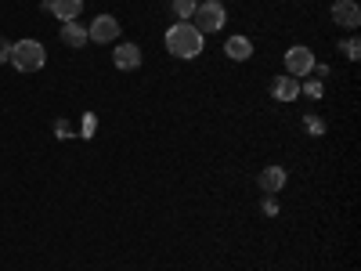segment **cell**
Returning a JSON list of instances; mask_svg holds the SVG:
<instances>
[{
    "label": "cell",
    "instance_id": "cell-1",
    "mask_svg": "<svg viewBox=\"0 0 361 271\" xmlns=\"http://www.w3.org/2000/svg\"><path fill=\"white\" fill-rule=\"evenodd\" d=\"M166 51L173 58H199L202 54V33L192 22H173L166 29Z\"/></svg>",
    "mask_w": 361,
    "mask_h": 271
},
{
    "label": "cell",
    "instance_id": "cell-2",
    "mask_svg": "<svg viewBox=\"0 0 361 271\" xmlns=\"http://www.w3.org/2000/svg\"><path fill=\"white\" fill-rule=\"evenodd\" d=\"M44 62H47V54H44L40 40H18V44H11V66L18 73H37V69H44Z\"/></svg>",
    "mask_w": 361,
    "mask_h": 271
},
{
    "label": "cell",
    "instance_id": "cell-3",
    "mask_svg": "<svg viewBox=\"0 0 361 271\" xmlns=\"http://www.w3.org/2000/svg\"><path fill=\"white\" fill-rule=\"evenodd\" d=\"M192 18H195L192 25L206 37V33H221L224 22H228V11H224L221 0H206V4H199V8H195V15H192Z\"/></svg>",
    "mask_w": 361,
    "mask_h": 271
},
{
    "label": "cell",
    "instance_id": "cell-4",
    "mask_svg": "<svg viewBox=\"0 0 361 271\" xmlns=\"http://www.w3.org/2000/svg\"><path fill=\"white\" fill-rule=\"evenodd\" d=\"M311 69H314V54H311V47H304V44H296V47H289L286 51V73L289 76H311Z\"/></svg>",
    "mask_w": 361,
    "mask_h": 271
},
{
    "label": "cell",
    "instance_id": "cell-5",
    "mask_svg": "<svg viewBox=\"0 0 361 271\" xmlns=\"http://www.w3.org/2000/svg\"><path fill=\"white\" fill-rule=\"evenodd\" d=\"M286 181H289L286 167H264V170L257 174V188H260L264 195H279V192L286 188Z\"/></svg>",
    "mask_w": 361,
    "mask_h": 271
},
{
    "label": "cell",
    "instance_id": "cell-6",
    "mask_svg": "<svg viewBox=\"0 0 361 271\" xmlns=\"http://www.w3.org/2000/svg\"><path fill=\"white\" fill-rule=\"evenodd\" d=\"M87 37L94 40V44H112V40L119 37V22H116L112 15H98L94 22H90V29H87Z\"/></svg>",
    "mask_w": 361,
    "mask_h": 271
},
{
    "label": "cell",
    "instance_id": "cell-7",
    "mask_svg": "<svg viewBox=\"0 0 361 271\" xmlns=\"http://www.w3.org/2000/svg\"><path fill=\"white\" fill-rule=\"evenodd\" d=\"M112 62H116V69H123V73L137 69V66H141V47H137V44H119V47L112 51Z\"/></svg>",
    "mask_w": 361,
    "mask_h": 271
},
{
    "label": "cell",
    "instance_id": "cell-8",
    "mask_svg": "<svg viewBox=\"0 0 361 271\" xmlns=\"http://www.w3.org/2000/svg\"><path fill=\"white\" fill-rule=\"evenodd\" d=\"M333 18H336V25H343V29H357L361 8L354 4V0H336V4H333Z\"/></svg>",
    "mask_w": 361,
    "mask_h": 271
},
{
    "label": "cell",
    "instance_id": "cell-9",
    "mask_svg": "<svg viewBox=\"0 0 361 271\" xmlns=\"http://www.w3.org/2000/svg\"><path fill=\"white\" fill-rule=\"evenodd\" d=\"M47 8L58 22H76L83 11V0H47Z\"/></svg>",
    "mask_w": 361,
    "mask_h": 271
},
{
    "label": "cell",
    "instance_id": "cell-10",
    "mask_svg": "<svg viewBox=\"0 0 361 271\" xmlns=\"http://www.w3.org/2000/svg\"><path fill=\"white\" fill-rule=\"evenodd\" d=\"M271 95H275L279 102H296V98H300V80H296V76H289V73H286V76H279L275 83H271Z\"/></svg>",
    "mask_w": 361,
    "mask_h": 271
},
{
    "label": "cell",
    "instance_id": "cell-11",
    "mask_svg": "<svg viewBox=\"0 0 361 271\" xmlns=\"http://www.w3.org/2000/svg\"><path fill=\"white\" fill-rule=\"evenodd\" d=\"M224 54L231 58V62H246V58H253V40L250 37H228Z\"/></svg>",
    "mask_w": 361,
    "mask_h": 271
},
{
    "label": "cell",
    "instance_id": "cell-12",
    "mask_svg": "<svg viewBox=\"0 0 361 271\" xmlns=\"http://www.w3.org/2000/svg\"><path fill=\"white\" fill-rule=\"evenodd\" d=\"M87 40H90V37H87V29H83L80 22H62V44H66V47L80 51Z\"/></svg>",
    "mask_w": 361,
    "mask_h": 271
},
{
    "label": "cell",
    "instance_id": "cell-13",
    "mask_svg": "<svg viewBox=\"0 0 361 271\" xmlns=\"http://www.w3.org/2000/svg\"><path fill=\"white\" fill-rule=\"evenodd\" d=\"M170 8H173V15H177V22H188V18L195 15V8H199V4H195V0H173V4H170Z\"/></svg>",
    "mask_w": 361,
    "mask_h": 271
},
{
    "label": "cell",
    "instance_id": "cell-14",
    "mask_svg": "<svg viewBox=\"0 0 361 271\" xmlns=\"http://www.w3.org/2000/svg\"><path fill=\"white\" fill-rule=\"evenodd\" d=\"M340 51H343V54L350 58V62H357V54H361V44H357V37H350V40H347V44H343Z\"/></svg>",
    "mask_w": 361,
    "mask_h": 271
},
{
    "label": "cell",
    "instance_id": "cell-15",
    "mask_svg": "<svg viewBox=\"0 0 361 271\" xmlns=\"http://www.w3.org/2000/svg\"><path fill=\"white\" fill-rule=\"evenodd\" d=\"M0 62H11V44L0 37Z\"/></svg>",
    "mask_w": 361,
    "mask_h": 271
},
{
    "label": "cell",
    "instance_id": "cell-16",
    "mask_svg": "<svg viewBox=\"0 0 361 271\" xmlns=\"http://www.w3.org/2000/svg\"><path fill=\"white\" fill-rule=\"evenodd\" d=\"M300 90H307L311 98H322V83H307V87H300Z\"/></svg>",
    "mask_w": 361,
    "mask_h": 271
},
{
    "label": "cell",
    "instance_id": "cell-17",
    "mask_svg": "<svg viewBox=\"0 0 361 271\" xmlns=\"http://www.w3.org/2000/svg\"><path fill=\"white\" fill-rule=\"evenodd\" d=\"M307 131H314V134H322V131H325V124H322V119H311V116H307Z\"/></svg>",
    "mask_w": 361,
    "mask_h": 271
},
{
    "label": "cell",
    "instance_id": "cell-18",
    "mask_svg": "<svg viewBox=\"0 0 361 271\" xmlns=\"http://www.w3.org/2000/svg\"><path fill=\"white\" fill-rule=\"evenodd\" d=\"M264 214H279V203L275 199H264Z\"/></svg>",
    "mask_w": 361,
    "mask_h": 271
}]
</instances>
